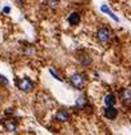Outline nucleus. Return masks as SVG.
<instances>
[{
	"label": "nucleus",
	"mask_w": 131,
	"mask_h": 135,
	"mask_svg": "<svg viewBox=\"0 0 131 135\" xmlns=\"http://www.w3.org/2000/svg\"><path fill=\"white\" fill-rule=\"evenodd\" d=\"M68 23H70L71 26H78V24L80 23V15H79L78 12L70 13V16H68Z\"/></svg>",
	"instance_id": "obj_8"
},
{
	"label": "nucleus",
	"mask_w": 131,
	"mask_h": 135,
	"mask_svg": "<svg viewBox=\"0 0 131 135\" xmlns=\"http://www.w3.org/2000/svg\"><path fill=\"white\" fill-rule=\"evenodd\" d=\"M55 119L58 122H62V123L68 122L70 120V114L66 110H59L58 112H56V115H55Z\"/></svg>",
	"instance_id": "obj_6"
},
{
	"label": "nucleus",
	"mask_w": 131,
	"mask_h": 135,
	"mask_svg": "<svg viewBox=\"0 0 131 135\" xmlns=\"http://www.w3.org/2000/svg\"><path fill=\"white\" fill-rule=\"evenodd\" d=\"M80 2H84V0H80Z\"/></svg>",
	"instance_id": "obj_13"
},
{
	"label": "nucleus",
	"mask_w": 131,
	"mask_h": 135,
	"mask_svg": "<svg viewBox=\"0 0 131 135\" xmlns=\"http://www.w3.org/2000/svg\"><path fill=\"white\" fill-rule=\"evenodd\" d=\"M79 62L83 67H88L92 63V59H91L90 55H82V56H79Z\"/></svg>",
	"instance_id": "obj_9"
},
{
	"label": "nucleus",
	"mask_w": 131,
	"mask_h": 135,
	"mask_svg": "<svg viewBox=\"0 0 131 135\" xmlns=\"http://www.w3.org/2000/svg\"><path fill=\"white\" fill-rule=\"evenodd\" d=\"M16 84H17V88L20 90V91H23V92H30V91H32V88H33V82L28 78V76H23V78H19L17 79V82H16Z\"/></svg>",
	"instance_id": "obj_2"
},
{
	"label": "nucleus",
	"mask_w": 131,
	"mask_h": 135,
	"mask_svg": "<svg viewBox=\"0 0 131 135\" xmlns=\"http://www.w3.org/2000/svg\"><path fill=\"white\" fill-rule=\"evenodd\" d=\"M70 83L74 88H76V90H83L84 86H86V78H84V75L83 74H74L71 75V78H70Z\"/></svg>",
	"instance_id": "obj_1"
},
{
	"label": "nucleus",
	"mask_w": 131,
	"mask_h": 135,
	"mask_svg": "<svg viewBox=\"0 0 131 135\" xmlns=\"http://www.w3.org/2000/svg\"><path fill=\"white\" fill-rule=\"evenodd\" d=\"M111 35H112V32H111V30L108 27H100L96 31V39H98V42H100V43L104 44V43L110 42Z\"/></svg>",
	"instance_id": "obj_3"
},
{
	"label": "nucleus",
	"mask_w": 131,
	"mask_h": 135,
	"mask_svg": "<svg viewBox=\"0 0 131 135\" xmlns=\"http://www.w3.org/2000/svg\"><path fill=\"white\" fill-rule=\"evenodd\" d=\"M104 117H106L107 119H110V120L117 119V117H118V110H117L114 106H107V107L104 108Z\"/></svg>",
	"instance_id": "obj_4"
},
{
	"label": "nucleus",
	"mask_w": 131,
	"mask_h": 135,
	"mask_svg": "<svg viewBox=\"0 0 131 135\" xmlns=\"http://www.w3.org/2000/svg\"><path fill=\"white\" fill-rule=\"evenodd\" d=\"M44 3L51 9H55V8L59 7V0H44Z\"/></svg>",
	"instance_id": "obj_10"
},
{
	"label": "nucleus",
	"mask_w": 131,
	"mask_h": 135,
	"mask_svg": "<svg viewBox=\"0 0 131 135\" xmlns=\"http://www.w3.org/2000/svg\"><path fill=\"white\" fill-rule=\"evenodd\" d=\"M84 104H86L84 98H79V99H78V106H84Z\"/></svg>",
	"instance_id": "obj_12"
},
{
	"label": "nucleus",
	"mask_w": 131,
	"mask_h": 135,
	"mask_svg": "<svg viewBox=\"0 0 131 135\" xmlns=\"http://www.w3.org/2000/svg\"><path fill=\"white\" fill-rule=\"evenodd\" d=\"M4 128H6V131H8V132H16V130H17V124H16L15 120L8 119V120L4 122Z\"/></svg>",
	"instance_id": "obj_7"
},
{
	"label": "nucleus",
	"mask_w": 131,
	"mask_h": 135,
	"mask_svg": "<svg viewBox=\"0 0 131 135\" xmlns=\"http://www.w3.org/2000/svg\"><path fill=\"white\" fill-rule=\"evenodd\" d=\"M120 100L124 103V104H130L131 103V88L130 87H126L120 91Z\"/></svg>",
	"instance_id": "obj_5"
},
{
	"label": "nucleus",
	"mask_w": 131,
	"mask_h": 135,
	"mask_svg": "<svg viewBox=\"0 0 131 135\" xmlns=\"http://www.w3.org/2000/svg\"><path fill=\"white\" fill-rule=\"evenodd\" d=\"M104 102H106V104H107V106H114V104H115V102H117V99H115V96L112 95V94H108V95H106Z\"/></svg>",
	"instance_id": "obj_11"
}]
</instances>
